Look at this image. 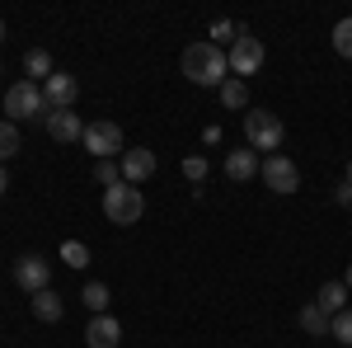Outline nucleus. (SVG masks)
I'll return each mask as SVG.
<instances>
[{"mask_svg": "<svg viewBox=\"0 0 352 348\" xmlns=\"http://www.w3.org/2000/svg\"><path fill=\"white\" fill-rule=\"evenodd\" d=\"M348 184H352V161H348Z\"/></svg>", "mask_w": 352, "mask_h": 348, "instance_id": "nucleus-31", "label": "nucleus"}, {"mask_svg": "<svg viewBox=\"0 0 352 348\" xmlns=\"http://www.w3.org/2000/svg\"><path fill=\"white\" fill-rule=\"evenodd\" d=\"M141 212H146V198H141V188H136V184L122 179V184L104 188V216H109L113 226H136Z\"/></svg>", "mask_w": 352, "mask_h": 348, "instance_id": "nucleus-2", "label": "nucleus"}, {"mask_svg": "<svg viewBox=\"0 0 352 348\" xmlns=\"http://www.w3.org/2000/svg\"><path fill=\"white\" fill-rule=\"evenodd\" d=\"M5 188H10V174H5V165H0V198H5Z\"/></svg>", "mask_w": 352, "mask_h": 348, "instance_id": "nucleus-28", "label": "nucleus"}, {"mask_svg": "<svg viewBox=\"0 0 352 348\" xmlns=\"http://www.w3.org/2000/svg\"><path fill=\"white\" fill-rule=\"evenodd\" d=\"M61 311H66V306H61V296H56L52 287L33 292V316H38L43 325H56V320H61Z\"/></svg>", "mask_w": 352, "mask_h": 348, "instance_id": "nucleus-15", "label": "nucleus"}, {"mask_svg": "<svg viewBox=\"0 0 352 348\" xmlns=\"http://www.w3.org/2000/svg\"><path fill=\"white\" fill-rule=\"evenodd\" d=\"M122 179L127 184H146L151 174H155V151H146V146H132V151H122Z\"/></svg>", "mask_w": 352, "mask_h": 348, "instance_id": "nucleus-10", "label": "nucleus"}, {"mask_svg": "<svg viewBox=\"0 0 352 348\" xmlns=\"http://www.w3.org/2000/svg\"><path fill=\"white\" fill-rule=\"evenodd\" d=\"M263 170V161H258V151H230L226 156V174L235 179V184H244V179H254Z\"/></svg>", "mask_w": 352, "mask_h": 348, "instance_id": "nucleus-13", "label": "nucleus"}, {"mask_svg": "<svg viewBox=\"0 0 352 348\" xmlns=\"http://www.w3.org/2000/svg\"><path fill=\"white\" fill-rule=\"evenodd\" d=\"M184 174H188V184H207V156H188Z\"/></svg>", "mask_w": 352, "mask_h": 348, "instance_id": "nucleus-24", "label": "nucleus"}, {"mask_svg": "<svg viewBox=\"0 0 352 348\" xmlns=\"http://www.w3.org/2000/svg\"><path fill=\"white\" fill-rule=\"evenodd\" d=\"M300 329H305V334H315V339H320V334H329V329H333V320H329L324 311H320V306H315V301H310V306H305V311H300Z\"/></svg>", "mask_w": 352, "mask_h": 348, "instance_id": "nucleus-18", "label": "nucleus"}, {"mask_svg": "<svg viewBox=\"0 0 352 348\" xmlns=\"http://www.w3.org/2000/svg\"><path fill=\"white\" fill-rule=\"evenodd\" d=\"M343 287H348V292H352V264H348V278H343Z\"/></svg>", "mask_w": 352, "mask_h": 348, "instance_id": "nucleus-29", "label": "nucleus"}, {"mask_svg": "<svg viewBox=\"0 0 352 348\" xmlns=\"http://www.w3.org/2000/svg\"><path fill=\"white\" fill-rule=\"evenodd\" d=\"M235 38H240V28L230 24V19H217V24H212V43H217V48L221 43H235Z\"/></svg>", "mask_w": 352, "mask_h": 348, "instance_id": "nucleus-26", "label": "nucleus"}, {"mask_svg": "<svg viewBox=\"0 0 352 348\" xmlns=\"http://www.w3.org/2000/svg\"><path fill=\"white\" fill-rule=\"evenodd\" d=\"M10 156H19V127L14 123H0V165L10 161Z\"/></svg>", "mask_w": 352, "mask_h": 348, "instance_id": "nucleus-21", "label": "nucleus"}, {"mask_svg": "<svg viewBox=\"0 0 352 348\" xmlns=\"http://www.w3.org/2000/svg\"><path fill=\"white\" fill-rule=\"evenodd\" d=\"M338 344H348L352 348V311H343V316H333V329H329Z\"/></svg>", "mask_w": 352, "mask_h": 348, "instance_id": "nucleus-25", "label": "nucleus"}, {"mask_svg": "<svg viewBox=\"0 0 352 348\" xmlns=\"http://www.w3.org/2000/svg\"><path fill=\"white\" fill-rule=\"evenodd\" d=\"M258 174H263V184H268L272 193H296L300 188V170H296V161H287V156H268Z\"/></svg>", "mask_w": 352, "mask_h": 348, "instance_id": "nucleus-8", "label": "nucleus"}, {"mask_svg": "<svg viewBox=\"0 0 352 348\" xmlns=\"http://www.w3.org/2000/svg\"><path fill=\"white\" fill-rule=\"evenodd\" d=\"M52 283V264L43 259V254H24V259H14V287H24V292H43Z\"/></svg>", "mask_w": 352, "mask_h": 348, "instance_id": "nucleus-7", "label": "nucleus"}, {"mask_svg": "<svg viewBox=\"0 0 352 348\" xmlns=\"http://www.w3.org/2000/svg\"><path fill=\"white\" fill-rule=\"evenodd\" d=\"M80 301H85V311H89V316H109V287H104V283H85V292H80Z\"/></svg>", "mask_w": 352, "mask_h": 348, "instance_id": "nucleus-17", "label": "nucleus"}, {"mask_svg": "<svg viewBox=\"0 0 352 348\" xmlns=\"http://www.w3.org/2000/svg\"><path fill=\"white\" fill-rule=\"evenodd\" d=\"M47 132H52V141H80L85 136V123H80V113H71V108H52L47 118Z\"/></svg>", "mask_w": 352, "mask_h": 348, "instance_id": "nucleus-12", "label": "nucleus"}, {"mask_svg": "<svg viewBox=\"0 0 352 348\" xmlns=\"http://www.w3.org/2000/svg\"><path fill=\"white\" fill-rule=\"evenodd\" d=\"M61 264H66V268H85V264H89V249H85L80 240H66V245H61Z\"/></svg>", "mask_w": 352, "mask_h": 348, "instance_id": "nucleus-23", "label": "nucleus"}, {"mask_svg": "<svg viewBox=\"0 0 352 348\" xmlns=\"http://www.w3.org/2000/svg\"><path fill=\"white\" fill-rule=\"evenodd\" d=\"M315 306L324 311L329 320H333V316H343V311H348V287H343V283H324L320 296H315Z\"/></svg>", "mask_w": 352, "mask_h": 348, "instance_id": "nucleus-14", "label": "nucleus"}, {"mask_svg": "<svg viewBox=\"0 0 352 348\" xmlns=\"http://www.w3.org/2000/svg\"><path fill=\"white\" fill-rule=\"evenodd\" d=\"M94 184H104V188L122 184V165L118 161H94Z\"/></svg>", "mask_w": 352, "mask_h": 348, "instance_id": "nucleus-22", "label": "nucleus"}, {"mask_svg": "<svg viewBox=\"0 0 352 348\" xmlns=\"http://www.w3.org/2000/svg\"><path fill=\"white\" fill-rule=\"evenodd\" d=\"M282 136H287V127H282L277 113H268V108L244 113V141H249V151H268V156H277Z\"/></svg>", "mask_w": 352, "mask_h": 348, "instance_id": "nucleus-3", "label": "nucleus"}, {"mask_svg": "<svg viewBox=\"0 0 352 348\" xmlns=\"http://www.w3.org/2000/svg\"><path fill=\"white\" fill-rule=\"evenodd\" d=\"M5 113L10 123H24V118H47V99H43V85L33 81H14L5 90Z\"/></svg>", "mask_w": 352, "mask_h": 348, "instance_id": "nucleus-4", "label": "nucleus"}, {"mask_svg": "<svg viewBox=\"0 0 352 348\" xmlns=\"http://www.w3.org/2000/svg\"><path fill=\"white\" fill-rule=\"evenodd\" d=\"M333 198H338L343 207H352V184H343V188H338V193H333Z\"/></svg>", "mask_w": 352, "mask_h": 348, "instance_id": "nucleus-27", "label": "nucleus"}, {"mask_svg": "<svg viewBox=\"0 0 352 348\" xmlns=\"http://www.w3.org/2000/svg\"><path fill=\"white\" fill-rule=\"evenodd\" d=\"M333 52L343 57V61H352V14L333 24Z\"/></svg>", "mask_w": 352, "mask_h": 348, "instance_id": "nucleus-20", "label": "nucleus"}, {"mask_svg": "<svg viewBox=\"0 0 352 348\" xmlns=\"http://www.w3.org/2000/svg\"><path fill=\"white\" fill-rule=\"evenodd\" d=\"M43 99H47V108H71L80 99V81L66 76V71H56L52 81H43Z\"/></svg>", "mask_w": 352, "mask_h": 348, "instance_id": "nucleus-9", "label": "nucleus"}, {"mask_svg": "<svg viewBox=\"0 0 352 348\" xmlns=\"http://www.w3.org/2000/svg\"><path fill=\"white\" fill-rule=\"evenodd\" d=\"M118 339H122L118 316H89V325H85V344L89 348H118Z\"/></svg>", "mask_w": 352, "mask_h": 348, "instance_id": "nucleus-11", "label": "nucleus"}, {"mask_svg": "<svg viewBox=\"0 0 352 348\" xmlns=\"http://www.w3.org/2000/svg\"><path fill=\"white\" fill-rule=\"evenodd\" d=\"M0 43H5V19H0Z\"/></svg>", "mask_w": 352, "mask_h": 348, "instance_id": "nucleus-30", "label": "nucleus"}, {"mask_svg": "<svg viewBox=\"0 0 352 348\" xmlns=\"http://www.w3.org/2000/svg\"><path fill=\"white\" fill-rule=\"evenodd\" d=\"M184 76L202 90H221L230 81V61L217 43H192V48H184Z\"/></svg>", "mask_w": 352, "mask_h": 348, "instance_id": "nucleus-1", "label": "nucleus"}, {"mask_svg": "<svg viewBox=\"0 0 352 348\" xmlns=\"http://www.w3.org/2000/svg\"><path fill=\"white\" fill-rule=\"evenodd\" d=\"M263 43H258V38H254V33H244L240 28V38H235V43H230V52H226V61H230V76H235V81H244V76H254V71H258V66H263Z\"/></svg>", "mask_w": 352, "mask_h": 348, "instance_id": "nucleus-6", "label": "nucleus"}, {"mask_svg": "<svg viewBox=\"0 0 352 348\" xmlns=\"http://www.w3.org/2000/svg\"><path fill=\"white\" fill-rule=\"evenodd\" d=\"M80 146L94 156V161H122V127L118 123H109V118H99V123H89L80 136Z\"/></svg>", "mask_w": 352, "mask_h": 348, "instance_id": "nucleus-5", "label": "nucleus"}, {"mask_svg": "<svg viewBox=\"0 0 352 348\" xmlns=\"http://www.w3.org/2000/svg\"><path fill=\"white\" fill-rule=\"evenodd\" d=\"M221 104H226V108H244V104H249V85L230 76V81L221 85Z\"/></svg>", "mask_w": 352, "mask_h": 348, "instance_id": "nucleus-19", "label": "nucleus"}, {"mask_svg": "<svg viewBox=\"0 0 352 348\" xmlns=\"http://www.w3.org/2000/svg\"><path fill=\"white\" fill-rule=\"evenodd\" d=\"M24 71L33 76V85L52 81V76H56V71H52V52H43V48H28V52H24Z\"/></svg>", "mask_w": 352, "mask_h": 348, "instance_id": "nucleus-16", "label": "nucleus"}]
</instances>
